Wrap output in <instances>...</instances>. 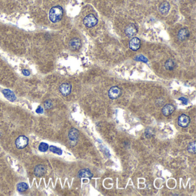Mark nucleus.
<instances>
[{
    "label": "nucleus",
    "instance_id": "f257e3e1",
    "mask_svg": "<svg viewBox=\"0 0 196 196\" xmlns=\"http://www.w3.org/2000/svg\"><path fill=\"white\" fill-rule=\"evenodd\" d=\"M63 13V9L60 6H56L52 8L49 12L50 20L54 23L59 22L62 17Z\"/></svg>",
    "mask_w": 196,
    "mask_h": 196
},
{
    "label": "nucleus",
    "instance_id": "f03ea898",
    "mask_svg": "<svg viewBox=\"0 0 196 196\" xmlns=\"http://www.w3.org/2000/svg\"><path fill=\"white\" fill-rule=\"evenodd\" d=\"M83 22L86 27L92 28L97 25L98 23V19L94 14H89L83 19Z\"/></svg>",
    "mask_w": 196,
    "mask_h": 196
},
{
    "label": "nucleus",
    "instance_id": "7ed1b4c3",
    "mask_svg": "<svg viewBox=\"0 0 196 196\" xmlns=\"http://www.w3.org/2000/svg\"><path fill=\"white\" fill-rule=\"evenodd\" d=\"M122 94V91L118 86L112 87L108 91V96L112 100H116L119 98Z\"/></svg>",
    "mask_w": 196,
    "mask_h": 196
},
{
    "label": "nucleus",
    "instance_id": "20e7f679",
    "mask_svg": "<svg viewBox=\"0 0 196 196\" xmlns=\"http://www.w3.org/2000/svg\"><path fill=\"white\" fill-rule=\"evenodd\" d=\"M28 139L26 136H20L16 139L15 144L18 149H23L28 145Z\"/></svg>",
    "mask_w": 196,
    "mask_h": 196
},
{
    "label": "nucleus",
    "instance_id": "39448f33",
    "mask_svg": "<svg viewBox=\"0 0 196 196\" xmlns=\"http://www.w3.org/2000/svg\"><path fill=\"white\" fill-rule=\"evenodd\" d=\"M137 32L138 28L133 24H131L128 25L125 29V33L126 35L129 38H131L135 36L137 34Z\"/></svg>",
    "mask_w": 196,
    "mask_h": 196
},
{
    "label": "nucleus",
    "instance_id": "423d86ee",
    "mask_svg": "<svg viewBox=\"0 0 196 196\" xmlns=\"http://www.w3.org/2000/svg\"><path fill=\"white\" fill-rule=\"evenodd\" d=\"M59 91L64 96H67L71 93L72 85L69 83H63L59 87Z\"/></svg>",
    "mask_w": 196,
    "mask_h": 196
},
{
    "label": "nucleus",
    "instance_id": "0eeeda50",
    "mask_svg": "<svg viewBox=\"0 0 196 196\" xmlns=\"http://www.w3.org/2000/svg\"><path fill=\"white\" fill-rule=\"evenodd\" d=\"M190 122V118L188 116L185 114L181 115L178 118V125L181 127L186 128L189 126Z\"/></svg>",
    "mask_w": 196,
    "mask_h": 196
},
{
    "label": "nucleus",
    "instance_id": "6e6552de",
    "mask_svg": "<svg viewBox=\"0 0 196 196\" xmlns=\"http://www.w3.org/2000/svg\"><path fill=\"white\" fill-rule=\"evenodd\" d=\"M175 110V108L174 105L171 104H168L164 105L162 109V112L164 116H168L171 115Z\"/></svg>",
    "mask_w": 196,
    "mask_h": 196
},
{
    "label": "nucleus",
    "instance_id": "1a4fd4ad",
    "mask_svg": "<svg viewBox=\"0 0 196 196\" xmlns=\"http://www.w3.org/2000/svg\"><path fill=\"white\" fill-rule=\"evenodd\" d=\"M81 45L82 44H81L80 40L77 38H73L69 42V47L70 49L73 51L78 50L79 49H80V48L81 47Z\"/></svg>",
    "mask_w": 196,
    "mask_h": 196
},
{
    "label": "nucleus",
    "instance_id": "9d476101",
    "mask_svg": "<svg viewBox=\"0 0 196 196\" xmlns=\"http://www.w3.org/2000/svg\"><path fill=\"white\" fill-rule=\"evenodd\" d=\"M170 3L167 1H164L159 5V10L162 15L166 16L170 10Z\"/></svg>",
    "mask_w": 196,
    "mask_h": 196
},
{
    "label": "nucleus",
    "instance_id": "9b49d317",
    "mask_svg": "<svg viewBox=\"0 0 196 196\" xmlns=\"http://www.w3.org/2000/svg\"><path fill=\"white\" fill-rule=\"evenodd\" d=\"M77 177L79 178H87L90 179L92 178L93 177V174L91 173L90 170L88 168H83L80 170L78 173Z\"/></svg>",
    "mask_w": 196,
    "mask_h": 196
},
{
    "label": "nucleus",
    "instance_id": "f8f14e48",
    "mask_svg": "<svg viewBox=\"0 0 196 196\" xmlns=\"http://www.w3.org/2000/svg\"><path fill=\"white\" fill-rule=\"evenodd\" d=\"M140 40L138 38H133L130 40L129 46L130 49L133 51H137L140 47Z\"/></svg>",
    "mask_w": 196,
    "mask_h": 196
},
{
    "label": "nucleus",
    "instance_id": "ddd939ff",
    "mask_svg": "<svg viewBox=\"0 0 196 196\" xmlns=\"http://www.w3.org/2000/svg\"><path fill=\"white\" fill-rule=\"evenodd\" d=\"M189 36L190 32L187 28H182L178 33V38L181 41L187 39Z\"/></svg>",
    "mask_w": 196,
    "mask_h": 196
},
{
    "label": "nucleus",
    "instance_id": "4468645a",
    "mask_svg": "<svg viewBox=\"0 0 196 196\" xmlns=\"http://www.w3.org/2000/svg\"><path fill=\"white\" fill-rule=\"evenodd\" d=\"M46 173L45 167L41 164L37 165L34 169V173L36 177H41L43 176Z\"/></svg>",
    "mask_w": 196,
    "mask_h": 196
},
{
    "label": "nucleus",
    "instance_id": "2eb2a0df",
    "mask_svg": "<svg viewBox=\"0 0 196 196\" xmlns=\"http://www.w3.org/2000/svg\"><path fill=\"white\" fill-rule=\"evenodd\" d=\"M78 130L76 128H72L69 132V138L72 142H76L78 139Z\"/></svg>",
    "mask_w": 196,
    "mask_h": 196
},
{
    "label": "nucleus",
    "instance_id": "dca6fc26",
    "mask_svg": "<svg viewBox=\"0 0 196 196\" xmlns=\"http://www.w3.org/2000/svg\"><path fill=\"white\" fill-rule=\"evenodd\" d=\"M2 93L4 96L10 101H14L16 100V96L9 89H4L2 90Z\"/></svg>",
    "mask_w": 196,
    "mask_h": 196
},
{
    "label": "nucleus",
    "instance_id": "f3484780",
    "mask_svg": "<svg viewBox=\"0 0 196 196\" xmlns=\"http://www.w3.org/2000/svg\"><path fill=\"white\" fill-rule=\"evenodd\" d=\"M175 66H176V64H175V61L171 59H168L164 63L165 68L167 70H170V71L174 70V68L175 67Z\"/></svg>",
    "mask_w": 196,
    "mask_h": 196
},
{
    "label": "nucleus",
    "instance_id": "a211bd4d",
    "mask_svg": "<svg viewBox=\"0 0 196 196\" xmlns=\"http://www.w3.org/2000/svg\"><path fill=\"white\" fill-rule=\"evenodd\" d=\"M17 189L19 192H24L28 189V186L27 185V184L26 183L21 182V183H20L17 185Z\"/></svg>",
    "mask_w": 196,
    "mask_h": 196
},
{
    "label": "nucleus",
    "instance_id": "6ab92c4d",
    "mask_svg": "<svg viewBox=\"0 0 196 196\" xmlns=\"http://www.w3.org/2000/svg\"><path fill=\"white\" fill-rule=\"evenodd\" d=\"M188 150L190 153L196 154V141L192 142L189 143L188 147Z\"/></svg>",
    "mask_w": 196,
    "mask_h": 196
},
{
    "label": "nucleus",
    "instance_id": "aec40b11",
    "mask_svg": "<svg viewBox=\"0 0 196 196\" xmlns=\"http://www.w3.org/2000/svg\"><path fill=\"white\" fill-rule=\"evenodd\" d=\"M50 150L51 152H52L55 154H56L58 155H59L62 154V151L61 149H59L56 147L53 146H51L50 147Z\"/></svg>",
    "mask_w": 196,
    "mask_h": 196
},
{
    "label": "nucleus",
    "instance_id": "412c9836",
    "mask_svg": "<svg viewBox=\"0 0 196 196\" xmlns=\"http://www.w3.org/2000/svg\"><path fill=\"white\" fill-rule=\"evenodd\" d=\"M48 149V146L47 143H41L39 146V150L41 152H45Z\"/></svg>",
    "mask_w": 196,
    "mask_h": 196
},
{
    "label": "nucleus",
    "instance_id": "4be33fe9",
    "mask_svg": "<svg viewBox=\"0 0 196 196\" xmlns=\"http://www.w3.org/2000/svg\"><path fill=\"white\" fill-rule=\"evenodd\" d=\"M135 60L137 61H140V62H143L144 63H147L148 62L147 58H146L144 56L140 55H138L135 58Z\"/></svg>",
    "mask_w": 196,
    "mask_h": 196
},
{
    "label": "nucleus",
    "instance_id": "5701e85b",
    "mask_svg": "<svg viewBox=\"0 0 196 196\" xmlns=\"http://www.w3.org/2000/svg\"><path fill=\"white\" fill-rule=\"evenodd\" d=\"M153 135H154V131H153V130L152 129H151V128H147L145 130V136L147 138H151Z\"/></svg>",
    "mask_w": 196,
    "mask_h": 196
},
{
    "label": "nucleus",
    "instance_id": "b1692460",
    "mask_svg": "<svg viewBox=\"0 0 196 196\" xmlns=\"http://www.w3.org/2000/svg\"><path fill=\"white\" fill-rule=\"evenodd\" d=\"M44 105L46 109H50L52 107V103L50 100H47L45 101Z\"/></svg>",
    "mask_w": 196,
    "mask_h": 196
},
{
    "label": "nucleus",
    "instance_id": "393cba45",
    "mask_svg": "<svg viewBox=\"0 0 196 196\" xmlns=\"http://www.w3.org/2000/svg\"><path fill=\"white\" fill-rule=\"evenodd\" d=\"M179 100L181 101H182V103L184 105H187L188 104V100L185 98V97H181L179 98Z\"/></svg>",
    "mask_w": 196,
    "mask_h": 196
},
{
    "label": "nucleus",
    "instance_id": "a878e982",
    "mask_svg": "<svg viewBox=\"0 0 196 196\" xmlns=\"http://www.w3.org/2000/svg\"><path fill=\"white\" fill-rule=\"evenodd\" d=\"M43 112V108H42V107H41V106H39V107L37 108V109H36V113L41 114V113H42Z\"/></svg>",
    "mask_w": 196,
    "mask_h": 196
},
{
    "label": "nucleus",
    "instance_id": "bb28decb",
    "mask_svg": "<svg viewBox=\"0 0 196 196\" xmlns=\"http://www.w3.org/2000/svg\"><path fill=\"white\" fill-rule=\"evenodd\" d=\"M23 74H24V76H30V73L28 70H24L23 71Z\"/></svg>",
    "mask_w": 196,
    "mask_h": 196
}]
</instances>
